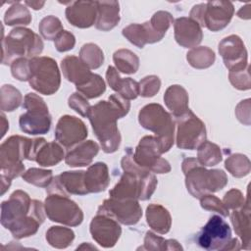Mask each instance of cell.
<instances>
[{"label":"cell","instance_id":"39","mask_svg":"<svg viewBox=\"0 0 251 251\" xmlns=\"http://www.w3.org/2000/svg\"><path fill=\"white\" fill-rule=\"evenodd\" d=\"M24 180L38 187H47L52 179L53 174L50 170H43L38 168H30L22 176Z\"/></svg>","mask_w":251,"mask_h":251},{"label":"cell","instance_id":"22","mask_svg":"<svg viewBox=\"0 0 251 251\" xmlns=\"http://www.w3.org/2000/svg\"><path fill=\"white\" fill-rule=\"evenodd\" d=\"M230 217L231 224L234 231L240 237L242 247L244 249H250L251 245V230H250V205L249 197L247 196L244 205L236 210H232Z\"/></svg>","mask_w":251,"mask_h":251},{"label":"cell","instance_id":"46","mask_svg":"<svg viewBox=\"0 0 251 251\" xmlns=\"http://www.w3.org/2000/svg\"><path fill=\"white\" fill-rule=\"evenodd\" d=\"M228 78L230 83L239 90H248L251 87L250 81V75H249V67L244 70L236 71V72H229Z\"/></svg>","mask_w":251,"mask_h":251},{"label":"cell","instance_id":"45","mask_svg":"<svg viewBox=\"0 0 251 251\" xmlns=\"http://www.w3.org/2000/svg\"><path fill=\"white\" fill-rule=\"evenodd\" d=\"M27 58H19L15 60L11 66L12 75L20 81H28L30 77V64Z\"/></svg>","mask_w":251,"mask_h":251},{"label":"cell","instance_id":"55","mask_svg":"<svg viewBox=\"0 0 251 251\" xmlns=\"http://www.w3.org/2000/svg\"><path fill=\"white\" fill-rule=\"evenodd\" d=\"M0 179H1V195H3L9 189L12 180L3 176H0Z\"/></svg>","mask_w":251,"mask_h":251},{"label":"cell","instance_id":"5","mask_svg":"<svg viewBox=\"0 0 251 251\" xmlns=\"http://www.w3.org/2000/svg\"><path fill=\"white\" fill-rule=\"evenodd\" d=\"M138 122L142 127L155 133L160 150L168 152L175 141V121L173 116L156 103L145 105L138 114Z\"/></svg>","mask_w":251,"mask_h":251},{"label":"cell","instance_id":"34","mask_svg":"<svg viewBox=\"0 0 251 251\" xmlns=\"http://www.w3.org/2000/svg\"><path fill=\"white\" fill-rule=\"evenodd\" d=\"M79 59L88 69L95 70L103 65L104 54L98 45L86 43L80 48Z\"/></svg>","mask_w":251,"mask_h":251},{"label":"cell","instance_id":"36","mask_svg":"<svg viewBox=\"0 0 251 251\" xmlns=\"http://www.w3.org/2000/svg\"><path fill=\"white\" fill-rule=\"evenodd\" d=\"M226 169L235 177H243L250 173L251 164L248 157L243 154H232L225 162Z\"/></svg>","mask_w":251,"mask_h":251},{"label":"cell","instance_id":"43","mask_svg":"<svg viewBox=\"0 0 251 251\" xmlns=\"http://www.w3.org/2000/svg\"><path fill=\"white\" fill-rule=\"evenodd\" d=\"M200 199L201 207L205 210L217 212L223 217H227L229 215V210L225 206L223 201H221L219 198L212 194H205Z\"/></svg>","mask_w":251,"mask_h":251},{"label":"cell","instance_id":"54","mask_svg":"<svg viewBox=\"0 0 251 251\" xmlns=\"http://www.w3.org/2000/svg\"><path fill=\"white\" fill-rule=\"evenodd\" d=\"M237 16L241 19H250V4H247L244 7H241V9L237 12Z\"/></svg>","mask_w":251,"mask_h":251},{"label":"cell","instance_id":"32","mask_svg":"<svg viewBox=\"0 0 251 251\" xmlns=\"http://www.w3.org/2000/svg\"><path fill=\"white\" fill-rule=\"evenodd\" d=\"M4 22L7 25H27L31 22V15L24 4L13 2L5 12Z\"/></svg>","mask_w":251,"mask_h":251},{"label":"cell","instance_id":"52","mask_svg":"<svg viewBox=\"0 0 251 251\" xmlns=\"http://www.w3.org/2000/svg\"><path fill=\"white\" fill-rule=\"evenodd\" d=\"M206 3H201L193 6L189 13V18L195 21L201 27L204 26V14H205Z\"/></svg>","mask_w":251,"mask_h":251},{"label":"cell","instance_id":"26","mask_svg":"<svg viewBox=\"0 0 251 251\" xmlns=\"http://www.w3.org/2000/svg\"><path fill=\"white\" fill-rule=\"evenodd\" d=\"M188 100L186 90L178 84L169 86L164 94L165 104L173 113V117H178L189 110Z\"/></svg>","mask_w":251,"mask_h":251},{"label":"cell","instance_id":"12","mask_svg":"<svg viewBox=\"0 0 251 251\" xmlns=\"http://www.w3.org/2000/svg\"><path fill=\"white\" fill-rule=\"evenodd\" d=\"M161 150L156 136L142 137L132 153L135 163L155 174H167L171 171L170 163L161 157Z\"/></svg>","mask_w":251,"mask_h":251},{"label":"cell","instance_id":"30","mask_svg":"<svg viewBox=\"0 0 251 251\" xmlns=\"http://www.w3.org/2000/svg\"><path fill=\"white\" fill-rule=\"evenodd\" d=\"M214 51L207 46L194 47L186 54V60L189 65L195 69H207L215 62Z\"/></svg>","mask_w":251,"mask_h":251},{"label":"cell","instance_id":"6","mask_svg":"<svg viewBox=\"0 0 251 251\" xmlns=\"http://www.w3.org/2000/svg\"><path fill=\"white\" fill-rule=\"evenodd\" d=\"M32 139L12 135L0 146L1 176L13 179L25 173L23 161L29 158Z\"/></svg>","mask_w":251,"mask_h":251},{"label":"cell","instance_id":"17","mask_svg":"<svg viewBox=\"0 0 251 251\" xmlns=\"http://www.w3.org/2000/svg\"><path fill=\"white\" fill-rule=\"evenodd\" d=\"M83 171L64 172L53 177L51 183L47 186V193H57L65 196L85 195L88 193L84 184Z\"/></svg>","mask_w":251,"mask_h":251},{"label":"cell","instance_id":"10","mask_svg":"<svg viewBox=\"0 0 251 251\" xmlns=\"http://www.w3.org/2000/svg\"><path fill=\"white\" fill-rule=\"evenodd\" d=\"M173 119L177 126L176 142L178 148L194 150L206 140L205 125L190 109Z\"/></svg>","mask_w":251,"mask_h":251},{"label":"cell","instance_id":"25","mask_svg":"<svg viewBox=\"0 0 251 251\" xmlns=\"http://www.w3.org/2000/svg\"><path fill=\"white\" fill-rule=\"evenodd\" d=\"M110 183L108 167L103 162L91 165L84 173V184L88 193L104 191Z\"/></svg>","mask_w":251,"mask_h":251},{"label":"cell","instance_id":"9","mask_svg":"<svg viewBox=\"0 0 251 251\" xmlns=\"http://www.w3.org/2000/svg\"><path fill=\"white\" fill-rule=\"evenodd\" d=\"M29 64V85L40 94H54L61 84V75L56 61L50 57L37 56L31 58Z\"/></svg>","mask_w":251,"mask_h":251},{"label":"cell","instance_id":"16","mask_svg":"<svg viewBox=\"0 0 251 251\" xmlns=\"http://www.w3.org/2000/svg\"><path fill=\"white\" fill-rule=\"evenodd\" d=\"M89 230L92 238L104 248L115 246L122 234V228L119 222L102 214H97L92 219Z\"/></svg>","mask_w":251,"mask_h":251},{"label":"cell","instance_id":"18","mask_svg":"<svg viewBox=\"0 0 251 251\" xmlns=\"http://www.w3.org/2000/svg\"><path fill=\"white\" fill-rule=\"evenodd\" d=\"M234 14L233 4L229 1H209L206 3L204 26L212 31L225 28Z\"/></svg>","mask_w":251,"mask_h":251},{"label":"cell","instance_id":"23","mask_svg":"<svg viewBox=\"0 0 251 251\" xmlns=\"http://www.w3.org/2000/svg\"><path fill=\"white\" fill-rule=\"evenodd\" d=\"M61 69L65 78L75 83V86L85 83L92 75L90 69L81 62L79 57L74 55L67 56L62 60Z\"/></svg>","mask_w":251,"mask_h":251},{"label":"cell","instance_id":"3","mask_svg":"<svg viewBox=\"0 0 251 251\" xmlns=\"http://www.w3.org/2000/svg\"><path fill=\"white\" fill-rule=\"evenodd\" d=\"M185 175V185L188 192L195 198L217 192L227 183V176L222 170H207L196 158H186L181 164Z\"/></svg>","mask_w":251,"mask_h":251},{"label":"cell","instance_id":"58","mask_svg":"<svg viewBox=\"0 0 251 251\" xmlns=\"http://www.w3.org/2000/svg\"><path fill=\"white\" fill-rule=\"evenodd\" d=\"M85 248H86V249H88V248H90V249H96L94 246L89 245V243H86V244H85V243H83L81 246L77 247V250H78V249H85Z\"/></svg>","mask_w":251,"mask_h":251},{"label":"cell","instance_id":"51","mask_svg":"<svg viewBox=\"0 0 251 251\" xmlns=\"http://www.w3.org/2000/svg\"><path fill=\"white\" fill-rule=\"evenodd\" d=\"M235 116L237 120L246 125H250V99L242 100L235 108Z\"/></svg>","mask_w":251,"mask_h":251},{"label":"cell","instance_id":"28","mask_svg":"<svg viewBox=\"0 0 251 251\" xmlns=\"http://www.w3.org/2000/svg\"><path fill=\"white\" fill-rule=\"evenodd\" d=\"M64 158L65 153L60 143L47 142L43 139L37 148L34 161L42 167H51L60 163Z\"/></svg>","mask_w":251,"mask_h":251},{"label":"cell","instance_id":"42","mask_svg":"<svg viewBox=\"0 0 251 251\" xmlns=\"http://www.w3.org/2000/svg\"><path fill=\"white\" fill-rule=\"evenodd\" d=\"M115 91L128 101L135 99L139 95L138 82L130 77L121 78L117 84Z\"/></svg>","mask_w":251,"mask_h":251},{"label":"cell","instance_id":"14","mask_svg":"<svg viewBox=\"0 0 251 251\" xmlns=\"http://www.w3.org/2000/svg\"><path fill=\"white\" fill-rule=\"evenodd\" d=\"M88 131L85 124L78 118L62 116L56 126L55 138L65 148H72L87 137Z\"/></svg>","mask_w":251,"mask_h":251},{"label":"cell","instance_id":"4","mask_svg":"<svg viewBox=\"0 0 251 251\" xmlns=\"http://www.w3.org/2000/svg\"><path fill=\"white\" fill-rule=\"evenodd\" d=\"M44 44L40 36L33 30L17 26L2 39V64L11 65L19 58L31 59L37 57Z\"/></svg>","mask_w":251,"mask_h":251},{"label":"cell","instance_id":"1","mask_svg":"<svg viewBox=\"0 0 251 251\" xmlns=\"http://www.w3.org/2000/svg\"><path fill=\"white\" fill-rule=\"evenodd\" d=\"M44 220V204L23 190H15L1 204V225L17 239L35 234Z\"/></svg>","mask_w":251,"mask_h":251},{"label":"cell","instance_id":"27","mask_svg":"<svg viewBox=\"0 0 251 251\" xmlns=\"http://www.w3.org/2000/svg\"><path fill=\"white\" fill-rule=\"evenodd\" d=\"M146 221L149 226L157 233L166 234L172 226L169 211L160 204H150L146 208Z\"/></svg>","mask_w":251,"mask_h":251},{"label":"cell","instance_id":"53","mask_svg":"<svg viewBox=\"0 0 251 251\" xmlns=\"http://www.w3.org/2000/svg\"><path fill=\"white\" fill-rule=\"evenodd\" d=\"M166 250H182V247L175 239L166 240Z\"/></svg>","mask_w":251,"mask_h":251},{"label":"cell","instance_id":"31","mask_svg":"<svg viewBox=\"0 0 251 251\" xmlns=\"http://www.w3.org/2000/svg\"><path fill=\"white\" fill-rule=\"evenodd\" d=\"M75 239V232L68 227L56 226L46 231L47 242L55 248L64 249L72 244Z\"/></svg>","mask_w":251,"mask_h":251},{"label":"cell","instance_id":"20","mask_svg":"<svg viewBox=\"0 0 251 251\" xmlns=\"http://www.w3.org/2000/svg\"><path fill=\"white\" fill-rule=\"evenodd\" d=\"M175 39L184 48H194L202 41V27L192 19L181 17L174 22Z\"/></svg>","mask_w":251,"mask_h":251},{"label":"cell","instance_id":"7","mask_svg":"<svg viewBox=\"0 0 251 251\" xmlns=\"http://www.w3.org/2000/svg\"><path fill=\"white\" fill-rule=\"evenodd\" d=\"M197 243L206 250H238L237 238L231 237L228 224L220 216H212L197 236Z\"/></svg>","mask_w":251,"mask_h":251},{"label":"cell","instance_id":"33","mask_svg":"<svg viewBox=\"0 0 251 251\" xmlns=\"http://www.w3.org/2000/svg\"><path fill=\"white\" fill-rule=\"evenodd\" d=\"M223 159L221 148L210 141H204L197 148V160L202 166H216Z\"/></svg>","mask_w":251,"mask_h":251},{"label":"cell","instance_id":"40","mask_svg":"<svg viewBox=\"0 0 251 251\" xmlns=\"http://www.w3.org/2000/svg\"><path fill=\"white\" fill-rule=\"evenodd\" d=\"M123 35L133 45L143 48L147 44L146 33L143 25L130 24L123 29Z\"/></svg>","mask_w":251,"mask_h":251},{"label":"cell","instance_id":"15","mask_svg":"<svg viewBox=\"0 0 251 251\" xmlns=\"http://www.w3.org/2000/svg\"><path fill=\"white\" fill-rule=\"evenodd\" d=\"M219 53L229 72L244 70L248 67L247 50L238 35L231 34L225 37L219 43Z\"/></svg>","mask_w":251,"mask_h":251},{"label":"cell","instance_id":"50","mask_svg":"<svg viewBox=\"0 0 251 251\" xmlns=\"http://www.w3.org/2000/svg\"><path fill=\"white\" fill-rule=\"evenodd\" d=\"M142 249L145 250H166V239L156 235L152 231H147L144 237V246Z\"/></svg>","mask_w":251,"mask_h":251},{"label":"cell","instance_id":"49","mask_svg":"<svg viewBox=\"0 0 251 251\" xmlns=\"http://www.w3.org/2000/svg\"><path fill=\"white\" fill-rule=\"evenodd\" d=\"M54 44H55V48L58 52H67L75 47V37L72 32L68 31V30H63L56 37Z\"/></svg>","mask_w":251,"mask_h":251},{"label":"cell","instance_id":"41","mask_svg":"<svg viewBox=\"0 0 251 251\" xmlns=\"http://www.w3.org/2000/svg\"><path fill=\"white\" fill-rule=\"evenodd\" d=\"M148 23L156 33L164 37L167 30L174 23V19L169 12L158 11L152 16L151 20L148 21Z\"/></svg>","mask_w":251,"mask_h":251},{"label":"cell","instance_id":"8","mask_svg":"<svg viewBox=\"0 0 251 251\" xmlns=\"http://www.w3.org/2000/svg\"><path fill=\"white\" fill-rule=\"evenodd\" d=\"M23 107L26 110L19 119L22 131L31 135L45 134L51 127V116L44 100L35 93H27Z\"/></svg>","mask_w":251,"mask_h":251},{"label":"cell","instance_id":"2","mask_svg":"<svg viewBox=\"0 0 251 251\" xmlns=\"http://www.w3.org/2000/svg\"><path fill=\"white\" fill-rule=\"evenodd\" d=\"M129 108V101L118 93L110 95L108 101L102 100L90 107L87 118L105 153H114L118 150L121 134L117 121L125 117Z\"/></svg>","mask_w":251,"mask_h":251},{"label":"cell","instance_id":"19","mask_svg":"<svg viewBox=\"0 0 251 251\" xmlns=\"http://www.w3.org/2000/svg\"><path fill=\"white\" fill-rule=\"evenodd\" d=\"M68 22L79 28H87L95 24L97 1H72L66 8Z\"/></svg>","mask_w":251,"mask_h":251},{"label":"cell","instance_id":"21","mask_svg":"<svg viewBox=\"0 0 251 251\" xmlns=\"http://www.w3.org/2000/svg\"><path fill=\"white\" fill-rule=\"evenodd\" d=\"M98 151L99 145L95 141H82L68 150L65 162L70 167H85L91 164Z\"/></svg>","mask_w":251,"mask_h":251},{"label":"cell","instance_id":"38","mask_svg":"<svg viewBox=\"0 0 251 251\" xmlns=\"http://www.w3.org/2000/svg\"><path fill=\"white\" fill-rule=\"evenodd\" d=\"M41 36L46 40H55L64 30L61 21L55 16H47L41 20L38 25Z\"/></svg>","mask_w":251,"mask_h":251},{"label":"cell","instance_id":"37","mask_svg":"<svg viewBox=\"0 0 251 251\" xmlns=\"http://www.w3.org/2000/svg\"><path fill=\"white\" fill-rule=\"evenodd\" d=\"M76 90L81 93L87 99H93L99 97L106 90V84L104 79L96 74H92L91 77L85 83L75 86Z\"/></svg>","mask_w":251,"mask_h":251},{"label":"cell","instance_id":"48","mask_svg":"<svg viewBox=\"0 0 251 251\" xmlns=\"http://www.w3.org/2000/svg\"><path fill=\"white\" fill-rule=\"evenodd\" d=\"M223 203L228 210H236L244 205L245 199L240 190L232 188L225 194Z\"/></svg>","mask_w":251,"mask_h":251},{"label":"cell","instance_id":"29","mask_svg":"<svg viewBox=\"0 0 251 251\" xmlns=\"http://www.w3.org/2000/svg\"><path fill=\"white\" fill-rule=\"evenodd\" d=\"M116 69L123 74H134L139 68V58L128 49H119L113 55Z\"/></svg>","mask_w":251,"mask_h":251},{"label":"cell","instance_id":"56","mask_svg":"<svg viewBox=\"0 0 251 251\" xmlns=\"http://www.w3.org/2000/svg\"><path fill=\"white\" fill-rule=\"evenodd\" d=\"M9 129V123L6 120L5 115L1 114V137H3L6 133V131Z\"/></svg>","mask_w":251,"mask_h":251},{"label":"cell","instance_id":"35","mask_svg":"<svg viewBox=\"0 0 251 251\" xmlns=\"http://www.w3.org/2000/svg\"><path fill=\"white\" fill-rule=\"evenodd\" d=\"M0 107L2 111L12 112L23 102L22 93L12 84H4L0 90Z\"/></svg>","mask_w":251,"mask_h":251},{"label":"cell","instance_id":"24","mask_svg":"<svg viewBox=\"0 0 251 251\" xmlns=\"http://www.w3.org/2000/svg\"><path fill=\"white\" fill-rule=\"evenodd\" d=\"M120 22V4L118 1H97L95 26L102 31L113 29Z\"/></svg>","mask_w":251,"mask_h":251},{"label":"cell","instance_id":"13","mask_svg":"<svg viewBox=\"0 0 251 251\" xmlns=\"http://www.w3.org/2000/svg\"><path fill=\"white\" fill-rule=\"evenodd\" d=\"M97 214L109 216L119 223L132 226L142 217V209L137 199H115L110 197L99 206Z\"/></svg>","mask_w":251,"mask_h":251},{"label":"cell","instance_id":"47","mask_svg":"<svg viewBox=\"0 0 251 251\" xmlns=\"http://www.w3.org/2000/svg\"><path fill=\"white\" fill-rule=\"evenodd\" d=\"M68 104L70 108L75 110L81 117H87L89 109L91 107L89 102L87 101V98H85L79 92L73 93L68 99Z\"/></svg>","mask_w":251,"mask_h":251},{"label":"cell","instance_id":"57","mask_svg":"<svg viewBox=\"0 0 251 251\" xmlns=\"http://www.w3.org/2000/svg\"><path fill=\"white\" fill-rule=\"evenodd\" d=\"M25 4L27 5L28 7H31L33 10H39L44 6L45 2L44 1H25Z\"/></svg>","mask_w":251,"mask_h":251},{"label":"cell","instance_id":"44","mask_svg":"<svg viewBox=\"0 0 251 251\" xmlns=\"http://www.w3.org/2000/svg\"><path fill=\"white\" fill-rule=\"evenodd\" d=\"M139 95L142 97H153L161 87V80L157 75H148L138 82Z\"/></svg>","mask_w":251,"mask_h":251},{"label":"cell","instance_id":"11","mask_svg":"<svg viewBox=\"0 0 251 251\" xmlns=\"http://www.w3.org/2000/svg\"><path fill=\"white\" fill-rule=\"evenodd\" d=\"M45 214L52 222L69 226H76L83 221V213L78 205L62 194H48L44 201Z\"/></svg>","mask_w":251,"mask_h":251}]
</instances>
